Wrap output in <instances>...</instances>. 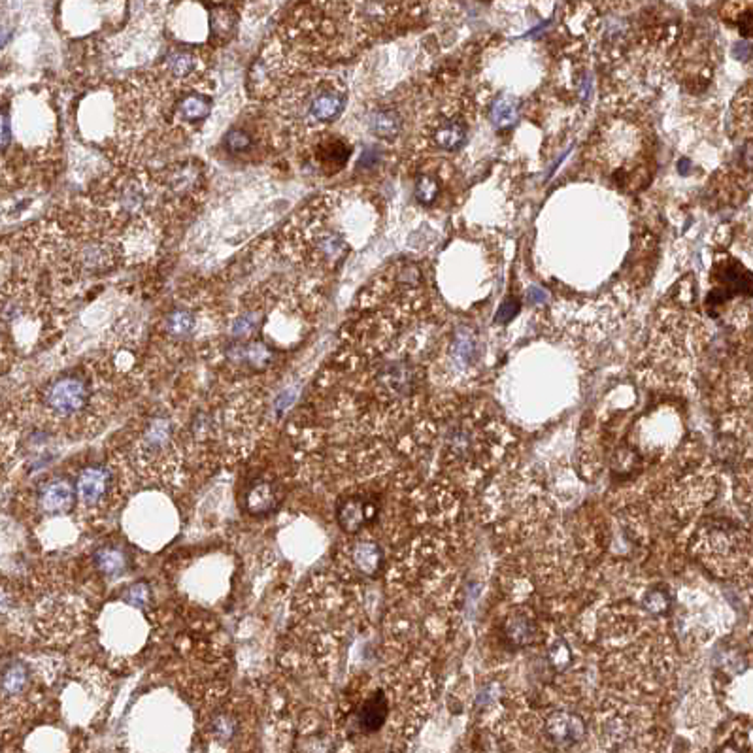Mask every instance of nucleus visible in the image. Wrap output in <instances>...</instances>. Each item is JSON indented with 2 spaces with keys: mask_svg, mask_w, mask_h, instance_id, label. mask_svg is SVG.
<instances>
[{
  "mask_svg": "<svg viewBox=\"0 0 753 753\" xmlns=\"http://www.w3.org/2000/svg\"><path fill=\"white\" fill-rule=\"evenodd\" d=\"M253 142H255L253 136L245 129H232L225 138V148L229 149L230 153H245L253 148Z\"/></svg>",
  "mask_w": 753,
  "mask_h": 753,
  "instance_id": "20",
  "label": "nucleus"
},
{
  "mask_svg": "<svg viewBox=\"0 0 753 753\" xmlns=\"http://www.w3.org/2000/svg\"><path fill=\"white\" fill-rule=\"evenodd\" d=\"M351 559H353L355 567L362 576H376L380 569H382L384 554H382V547L378 544L361 542V544H355L353 552H351Z\"/></svg>",
  "mask_w": 753,
  "mask_h": 753,
  "instance_id": "16",
  "label": "nucleus"
},
{
  "mask_svg": "<svg viewBox=\"0 0 753 753\" xmlns=\"http://www.w3.org/2000/svg\"><path fill=\"white\" fill-rule=\"evenodd\" d=\"M95 391L87 374L67 372L53 378L42 389V406L57 419H74L89 410Z\"/></svg>",
  "mask_w": 753,
  "mask_h": 753,
  "instance_id": "5",
  "label": "nucleus"
},
{
  "mask_svg": "<svg viewBox=\"0 0 753 753\" xmlns=\"http://www.w3.org/2000/svg\"><path fill=\"white\" fill-rule=\"evenodd\" d=\"M289 257L318 270H333L347 253L346 237L334 227V197L314 200L285 232Z\"/></svg>",
  "mask_w": 753,
  "mask_h": 753,
  "instance_id": "2",
  "label": "nucleus"
},
{
  "mask_svg": "<svg viewBox=\"0 0 753 753\" xmlns=\"http://www.w3.org/2000/svg\"><path fill=\"white\" fill-rule=\"evenodd\" d=\"M10 144V121H8L6 110L2 111V149L6 151Z\"/></svg>",
  "mask_w": 753,
  "mask_h": 753,
  "instance_id": "27",
  "label": "nucleus"
},
{
  "mask_svg": "<svg viewBox=\"0 0 753 753\" xmlns=\"http://www.w3.org/2000/svg\"><path fill=\"white\" fill-rule=\"evenodd\" d=\"M349 155H351V146L346 140L336 138V136H321L316 142L314 163H316V168L321 172L334 174L344 168Z\"/></svg>",
  "mask_w": 753,
  "mask_h": 753,
  "instance_id": "11",
  "label": "nucleus"
},
{
  "mask_svg": "<svg viewBox=\"0 0 753 753\" xmlns=\"http://www.w3.org/2000/svg\"><path fill=\"white\" fill-rule=\"evenodd\" d=\"M732 55L739 61H750L753 59V44L750 42H739L732 50Z\"/></svg>",
  "mask_w": 753,
  "mask_h": 753,
  "instance_id": "25",
  "label": "nucleus"
},
{
  "mask_svg": "<svg viewBox=\"0 0 753 753\" xmlns=\"http://www.w3.org/2000/svg\"><path fill=\"white\" fill-rule=\"evenodd\" d=\"M466 134L468 131H466L465 119L451 113V116H442L440 119H436L430 127L428 138L435 148L444 149V151H455L465 146Z\"/></svg>",
  "mask_w": 753,
  "mask_h": 753,
  "instance_id": "10",
  "label": "nucleus"
},
{
  "mask_svg": "<svg viewBox=\"0 0 753 753\" xmlns=\"http://www.w3.org/2000/svg\"><path fill=\"white\" fill-rule=\"evenodd\" d=\"M244 508L251 516H270L280 506V495L270 481L255 480L244 493Z\"/></svg>",
  "mask_w": 753,
  "mask_h": 753,
  "instance_id": "12",
  "label": "nucleus"
},
{
  "mask_svg": "<svg viewBox=\"0 0 753 753\" xmlns=\"http://www.w3.org/2000/svg\"><path fill=\"white\" fill-rule=\"evenodd\" d=\"M438 191H440V185L436 182V177L433 176H419L417 182H415V199L419 200L421 204H433L438 197Z\"/></svg>",
  "mask_w": 753,
  "mask_h": 753,
  "instance_id": "21",
  "label": "nucleus"
},
{
  "mask_svg": "<svg viewBox=\"0 0 753 753\" xmlns=\"http://www.w3.org/2000/svg\"><path fill=\"white\" fill-rule=\"evenodd\" d=\"M389 716V699L385 697L384 689H378L362 701L357 712V725L362 732H376L382 729Z\"/></svg>",
  "mask_w": 753,
  "mask_h": 753,
  "instance_id": "13",
  "label": "nucleus"
},
{
  "mask_svg": "<svg viewBox=\"0 0 753 753\" xmlns=\"http://www.w3.org/2000/svg\"><path fill=\"white\" fill-rule=\"evenodd\" d=\"M380 506L382 504L378 501V496L372 493L347 496L344 501H340L338 508H336V521L342 531L355 534L376 521Z\"/></svg>",
  "mask_w": 753,
  "mask_h": 753,
  "instance_id": "6",
  "label": "nucleus"
},
{
  "mask_svg": "<svg viewBox=\"0 0 753 753\" xmlns=\"http://www.w3.org/2000/svg\"><path fill=\"white\" fill-rule=\"evenodd\" d=\"M517 310H519V306H517V304L514 303L512 298L504 301V304H502L501 308H499V316H496V321H499V323H506V321H510V319L516 316Z\"/></svg>",
  "mask_w": 753,
  "mask_h": 753,
  "instance_id": "24",
  "label": "nucleus"
},
{
  "mask_svg": "<svg viewBox=\"0 0 753 753\" xmlns=\"http://www.w3.org/2000/svg\"><path fill=\"white\" fill-rule=\"evenodd\" d=\"M739 27L742 34H746V36L753 34V12H746V14L740 15Z\"/></svg>",
  "mask_w": 753,
  "mask_h": 753,
  "instance_id": "26",
  "label": "nucleus"
},
{
  "mask_svg": "<svg viewBox=\"0 0 753 753\" xmlns=\"http://www.w3.org/2000/svg\"><path fill=\"white\" fill-rule=\"evenodd\" d=\"M489 512L499 532L523 538L547 517L549 501L534 483L521 476L504 478L488 493Z\"/></svg>",
  "mask_w": 753,
  "mask_h": 753,
  "instance_id": "4",
  "label": "nucleus"
},
{
  "mask_svg": "<svg viewBox=\"0 0 753 753\" xmlns=\"http://www.w3.org/2000/svg\"><path fill=\"white\" fill-rule=\"evenodd\" d=\"M195 325H197L195 314L189 308H184V306H177L172 312H168L163 321L164 334H168L172 338L189 336L195 331Z\"/></svg>",
  "mask_w": 753,
  "mask_h": 753,
  "instance_id": "17",
  "label": "nucleus"
},
{
  "mask_svg": "<svg viewBox=\"0 0 753 753\" xmlns=\"http://www.w3.org/2000/svg\"><path fill=\"white\" fill-rule=\"evenodd\" d=\"M212 98L202 89H177L174 119L184 127H195L210 118Z\"/></svg>",
  "mask_w": 753,
  "mask_h": 753,
  "instance_id": "9",
  "label": "nucleus"
},
{
  "mask_svg": "<svg viewBox=\"0 0 753 753\" xmlns=\"http://www.w3.org/2000/svg\"><path fill=\"white\" fill-rule=\"evenodd\" d=\"M27 681H29V672H27V666L19 663V661H10L2 668V693L4 697H15L17 693H21L23 689L27 687Z\"/></svg>",
  "mask_w": 753,
  "mask_h": 753,
  "instance_id": "18",
  "label": "nucleus"
},
{
  "mask_svg": "<svg viewBox=\"0 0 753 753\" xmlns=\"http://www.w3.org/2000/svg\"><path fill=\"white\" fill-rule=\"evenodd\" d=\"M370 131L376 134V136H380V138L391 140L400 131V118L393 110L376 111L370 118Z\"/></svg>",
  "mask_w": 753,
  "mask_h": 753,
  "instance_id": "19",
  "label": "nucleus"
},
{
  "mask_svg": "<svg viewBox=\"0 0 753 753\" xmlns=\"http://www.w3.org/2000/svg\"><path fill=\"white\" fill-rule=\"evenodd\" d=\"M95 567L102 574L110 578L123 576L131 567V557L123 547L119 546H100L93 555Z\"/></svg>",
  "mask_w": 753,
  "mask_h": 753,
  "instance_id": "15",
  "label": "nucleus"
},
{
  "mask_svg": "<svg viewBox=\"0 0 753 753\" xmlns=\"http://www.w3.org/2000/svg\"><path fill=\"white\" fill-rule=\"evenodd\" d=\"M436 461L444 472L472 485L501 463L510 433L481 404H453L428 423Z\"/></svg>",
  "mask_w": 753,
  "mask_h": 753,
  "instance_id": "1",
  "label": "nucleus"
},
{
  "mask_svg": "<svg viewBox=\"0 0 753 753\" xmlns=\"http://www.w3.org/2000/svg\"><path fill=\"white\" fill-rule=\"evenodd\" d=\"M76 501V481L68 480L67 476H53L36 491L38 510L45 516H65L74 508Z\"/></svg>",
  "mask_w": 753,
  "mask_h": 753,
  "instance_id": "7",
  "label": "nucleus"
},
{
  "mask_svg": "<svg viewBox=\"0 0 753 753\" xmlns=\"http://www.w3.org/2000/svg\"><path fill=\"white\" fill-rule=\"evenodd\" d=\"M148 591H149L148 585H144V584L131 585V589L127 591L125 600L129 602V604L138 606V608H142V606L148 602V598H149Z\"/></svg>",
  "mask_w": 753,
  "mask_h": 753,
  "instance_id": "23",
  "label": "nucleus"
},
{
  "mask_svg": "<svg viewBox=\"0 0 753 753\" xmlns=\"http://www.w3.org/2000/svg\"><path fill=\"white\" fill-rule=\"evenodd\" d=\"M164 76H166V82L172 83H189L191 80H195V76H199V72L202 70V61L191 52H184V50H177V52H172L164 59L163 65Z\"/></svg>",
  "mask_w": 753,
  "mask_h": 753,
  "instance_id": "14",
  "label": "nucleus"
},
{
  "mask_svg": "<svg viewBox=\"0 0 753 753\" xmlns=\"http://www.w3.org/2000/svg\"><path fill=\"white\" fill-rule=\"evenodd\" d=\"M491 118H493L496 125H508V123H512L516 119V106L512 102H504V100L496 102L493 106V111H491Z\"/></svg>",
  "mask_w": 753,
  "mask_h": 753,
  "instance_id": "22",
  "label": "nucleus"
},
{
  "mask_svg": "<svg viewBox=\"0 0 753 753\" xmlns=\"http://www.w3.org/2000/svg\"><path fill=\"white\" fill-rule=\"evenodd\" d=\"M113 488V476L102 465H89L80 470L76 478V491L78 499L85 506H98L106 501Z\"/></svg>",
  "mask_w": 753,
  "mask_h": 753,
  "instance_id": "8",
  "label": "nucleus"
},
{
  "mask_svg": "<svg viewBox=\"0 0 753 753\" xmlns=\"http://www.w3.org/2000/svg\"><path fill=\"white\" fill-rule=\"evenodd\" d=\"M346 100V85L338 78L314 74L281 93L278 111L293 134H319L342 116Z\"/></svg>",
  "mask_w": 753,
  "mask_h": 753,
  "instance_id": "3",
  "label": "nucleus"
}]
</instances>
